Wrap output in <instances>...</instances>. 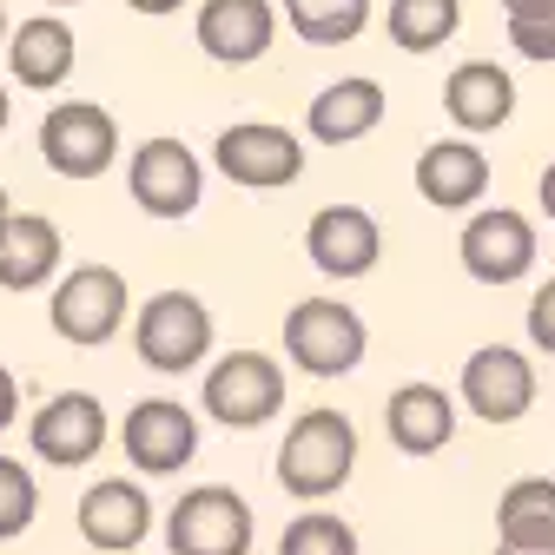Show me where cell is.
I'll use <instances>...</instances> for the list:
<instances>
[{"instance_id":"15","label":"cell","mask_w":555,"mask_h":555,"mask_svg":"<svg viewBox=\"0 0 555 555\" xmlns=\"http://www.w3.org/2000/svg\"><path fill=\"white\" fill-rule=\"evenodd\" d=\"M74 522H80L87 548H100V555H132L139 542L153 535V496L139 490L132 476H100L93 490L80 496Z\"/></svg>"},{"instance_id":"30","label":"cell","mask_w":555,"mask_h":555,"mask_svg":"<svg viewBox=\"0 0 555 555\" xmlns=\"http://www.w3.org/2000/svg\"><path fill=\"white\" fill-rule=\"evenodd\" d=\"M14 416H21V384H14V371L0 364V437L14 430Z\"/></svg>"},{"instance_id":"2","label":"cell","mask_w":555,"mask_h":555,"mask_svg":"<svg viewBox=\"0 0 555 555\" xmlns=\"http://www.w3.org/2000/svg\"><path fill=\"white\" fill-rule=\"evenodd\" d=\"M132 351L146 371L159 377H185L212 358V311H205L198 292H159L139 305L132 318Z\"/></svg>"},{"instance_id":"27","label":"cell","mask_w":555,"mask_h":555,"mask_svg":"<svg viewBox=\"0 0 555 555\" xmlns=\"http://www.w3.org/2000/svg\"><path fill=\"white\" fill-rule=\"evenodd\" d=\"M509 47L535 66H555V0H503Z\"/></svg>"},{"instance_id":"6","label":"cell","mask_w":555,"mask_h":555,"mask_svg":"<svg viewBox=\"0 0 555 555\" xmlns=\"http://www.w3.org/2000/svg\"><path fill=\"white\" fill-rule=\"evenodd\" d=\"M198 403L225 430H258V424H271V416L285 410V371H278V358H264V351H232V358H219L205 371Z\"/></svg>"},{"instance_id":"22","label":"cell","mask_w":555,"mask_h":555,"mask_svg":"<svg viewBox=\"0 0 555 555\" xmlns=\"http://www.w3.org/2000/svg\"><path fill=\"white\" fill-rule=\"evenodd\" d=\"M0 47H8V74L21 87H34V93H47V87H60L74 74V27L53 21V14L21 21V34H8Z\"/></svg>"},{"instance_id":"16","label":"cell","mask_w":555,"mask_h":555,"mask_svg":"<svg viewBox=\"0 0 555 555\" xmlns=\"http://www.w3.org/2000/svg\"><path fill=\"white\" fill-rule=\"evenodd\" d=\"M192 34H198V53L205 60L251 66L278 40V0H205L198 21H192Z\"/></svg>"},{"instance_id":"5","label":"cell","mask_w":555,"mask_h":555,"mask_svg":"<svg viewBox=\"0 0 555 555\" xmlns=\"http://www.w3.org/2000/svg\"><path fill=\"white\" fill-rule=\"evenodd\" d=\"M251 535H258V516L225 482L179 496L166 516V555H251Z\"/></svg>"},{"instance_id":"29","label":"cell","mask_w":555,"mask_h":555,"mask_svg":"<svg viewBox=\"0 0 555 555\" xmlns=\"http://www.w3.org/2000/svg\"><path fill=\"white\" fill-rule=\"evenodd\" d=\"M529 344H535V351L542 358H555V278H548V285H535V298H529Z\"/></svg>"},{"instance_id":"28","label":"cell","mask_w":555,"mask_h":555,"mask_svg":"<svg viewBox=\"0 0 555 555\" xmlns=\"http://www.w3.org/2000/svg\"><path fill=\"white\" fill-rule=\"evenodd\" d=\"M34 516H40V482H34V469L14 463V456H0V542L27 535Z\"/></svg>"},{"instance_id":"37","label":"cell","mask_w":555,"mask_h":555,"mask_svg":"<svg viewBox=\"0 0 555 555\" xmlns=\"http://www.w3.org/2000/svg\"><path fill=\"white\" fill-rule=\"evenodd\" d=\"M47 8H80V0H47Z\"/></svg>"},{"instance_id":"8","label":"cell","mask_w":555,"mask_h":555,"mask_svg":"<svg viewBox=\"0 0 555 555\" xmlns=\"http://www.w3.org/2000/svg\"><path fill=\"white\" fill-rule=\"evenodd\" d=\"M40 159L60 179H100L119 159V119L100 100H66L40 119Z\"/></svg>"},{"instance_id":"18","label":"cell","mask_w":555,"mask_h":555,"mask_svg":"<svg viewBox=\"0 0 555 555\" xmlns=\"http://www.w3.org/2000/svg\"><path fill=\"white\" fill-rule=\"evenodd\" d=\"M416 192L437 212H469V205L490 192V159H482L476 139H430L416 153Z\"/></svg>"},{"instance_id":"33","label":"cell","mask_w":555,"mask_h":555,"mask_svg":"<svg viewBox=\"0 0 555 555\" xmlns=\"http://www.w3.org/2000/svg\"><path fill=\"white\" fill-rule=\"evenodd\" d=\"M496 555H555V548H509V542H496Z\"/></svg>"},{"instance_id":"36","label":"cell","mask_w":555,"mask_h":555,"mask_svg":"<svg viewBox=\"0 0 555 555\" xmlns=\"http://www.w3.org/2000/svg\"><path fill=\"white\" fill-rule=\"evenodd\" d=\"M0 40H8V0H0Z\"/></svg>"},{"instance_id":"21","label":"cell","mask_w":555,"mask_h":555,"mask_svg":"<svg viewBox=\"0 0 555 555\" xmlns=\"http://www.w3.org/2000/svg\"><path fill=\"white\" fill-rule=\"evenodd\" d=\"M60 271V225L40 212H8L0 225V292H40Z\"/></svg>"},{"instance_id":"3","label":"cell","mask_w":555,"mask_h":555,"mask_svg":"<svg viewBox=\"0 0 555 555\" xmlns=\"http://www.w3.org/2000/svg\"><path fill=\"white\" fill-rule=\"evenodd\" d=\"M364 351H371V331L344 298H298L285 311V358L305 377H351Z\"/></svg>"},{"instance_id":"32","label":"cell","mask_w":555,"mask_h":555,"mask_svg":"<svg viewBox=\"0 0 555 555\" xmlns=\"http://www.w3.org/2000/svg\"><path fill=\"white\" fill-rule=\"evenodd\" d=\"M126 8H132V14H153V21H159V14H179L185 0H126Z\"/></svg>"},{"instance_id":"23","label":"cell","mask_w":555,"mask_h":555,"mask_svg":"<svg viewBox=\"0 0 555 555\" xmlns=\"http://www.w3.org/2000/svg\"><path fill=\"white\" fill-rule=\"evenodd\" d=\"M496 542L555 548V476H516L496 503Z\"/></svg>"},{"instance_id":"35","label":"cell","mask_w":555,"mask_h":555,"mask_svg":"<svg viewBox=\"0 0 555 555\" xmlns=\"http://www.w3.org/2000/svg\"><path fill=\"white\" fill-rule=\"evenodd\" d=\"M8 212H14V205H8V185H0V225H8Z\"/></svg>"},{"instance_id":"7","label":"cell","mask_w":555,"mask_h":555,"mask_svg":"<svg viewBox=\"0 0 555 555\" xmlns=\"http://www.w3.org/2000/svg\"><path fill=\"white\" fill-rule=\"evenodd\" d=\"M47 324H53V337L80 344V351L119 337V324H126V278L113 264H74L53 285V298H47Z\"/></svg>"},{"instance_id":"12","label":"cell","mask_w":555,"mask_h":555,"mask_svg":"<svg viewBox=\"0 0 555 555\" xmlns=\"http://www.w3.org/2000/svg\"><path fill=\"white\" fill-rule=\"evenodd\" d=\"M27 443L40 463L53 469H80L106 450V403L93 390H60L34 410V424H27Z\"/></svg>"},{"instance_id":"25","label":"cell","mask_w":555,"mask_h":555,"mask_svg":"<svg viewBox=\"0 0 555 555\" xmlns=\"http://www.w3.org/2000/svg\"><path fill=\"white\" fill-rule=\"evenodd\" d=\"M390 47L403 53H437L463 27V0H390Z\"/></svg>"},{"instance_id":"9","label":"cell","mask_w":555,"mask_h":555,"mask_svg":"<svg viewBox=\"0 0 555 555\" xmlns=\"http://www.w3.org/2000/svg\"><path fill=\"white\" fill-rule=\"evenodd\" d=\"M456 258L476 285H516L535 271V225L516 205H482L469 212V225L456 232Z\"/></svg>"},{"instance_id":"1","label":"cell","mask_w":555,"mask_h":555,"mask_svg":"<svg viewBox=\"0 0 555 555\" xmlns=\"http://www.w3.org/2000/svg\"><path fill=\"white\" fill-rule=\"evenodd\" d=\"M358 469V424L344 410H305L278 443V490L298 503L337 496Z\"/></svg>"},{"instance_id":"11","label":"cell","mask_w":555,"mask_h":555,"mask_svg":"<svg viewBox=\"0 0 555 555\" xmlns=\"http://www.w3.org/2000/svg\"><path fill=\"white\" fill-rule=\"evenodd\" d=\"M212 166H219L232 185H245V192H278V185H298V179H305V146H298L285 126L245 119V126H225V132H219Z\"/></svg>"},{"instance_id":"4","label":"cell","mask_w":555,"mask_h":555,"mask_svg":"<svg viewBox=\"0 0 555 555\" xmlns=\"http://www.w3.org/2000/svg\"><path fill=\"white\" fill-rule=\"evenodd\" d=\"M126 192L146 219H192L205 198V166L185 139H139L126 159Z\"/></svg>"},{"instance_id":"10","label":"cell","mask_w":555,"mask_h":555,"mask_svg":"<svg viewBox=\"0 0 555 555\" xmlns=\"http://www.w3.org/2000/svg\"><path fill=\"white\" fill-rule=\"evenodd\" d=\"M456 390H463L469 416L503 430V424H522L535 410V364H529V351H516V344H482V351H469Z\"/></svg>"},{"instance_id":"24","label":"cell","mask_w":555,"mask_h":555,"mask_svg":"<svg viewBox=\"0 0 555 555\" xmlns=\"http://www.w3.org/2000/svg\"><path fill=\"white\" fill-rule=\"evenodd\" d=\"M305 47H351L371 27V0H278Z\"/></svg>"},{"instance_id":"19","label":"cell","mask_w":555,"mask_h":555,"mask_svg":"<svg viewBox=\"0 0 555 555\" xmlns=\"http://www.w3.org/2000/svg\"><path fill=\"white\" fill-rule=\"evenodd\" d=\"M384 430H390V443H397L403 456H437V450L456 437V403H450V390H437V384H403V390H390V403H384Z\"/></svg>"},{"instance_id":"14","label":"cell","mask_w":555,"mask_h":555,"mask_svg":"<svg viewBox=\"0 0 555 555\" xmlns=\"http://www.w3.org/2000/svg\"><path fill=\"white\" fill-rule=\"evenodd\" d=\"M305 251L324 278L351 285V278H371L377 258H384V225L364 212V205H324L311 212V232H305Z\"/></svg>"},{"instance_id":"31","label":"cell","mask_w":555,"mask_h":555,"mask_svg":"<svg viewBox=\"0 0 555 555\" xmlns=\"http://www.w3.org/2000/svg\"><path fill=\"white\" fill-rule=\"evenodd\" d=\"M535 205L548 212V225H555V159L542 166V179H535Z\"/></svg>"},{"instance_id":"13","label":"cell","mask_w":555,"mask_h":555,"mask_svg":"<svg viewBox=\"0 0 555 555\" xmlns=\"http://www.w3.org/2000/svg\"><path fill=\"white\" fill-rule=\"evenodd\" d=\"M198 456V416L179 397H146L126 410V463L139 476H179Z\"/></svg>"},{"instance_id":"17","label":"cell","mask_w":555,"mask_h":555,"mask_svg":"<svg viewBox=\"0 0 555 555\" xmlns=\"http://www.w3.org/2000/svg\"><path fill=\"white\" fill-rule=\"evenodd\" d=\"M443 113L469 139L503 132L516 119V74H509V66H496V60H463L456 74L443 80Z\"/></svg>"},{"instance_id":"26","label":"cell","mask_w":555,"mask_h":555,"mask_svg":"<svg viewBox=\"0 0 555 555\" xmlns=\"http://www.w3.org/2000/svg\"><path fill=\"white\" fill-rule=\"evenodd\" d=\"M278 555H358V529L344 516H331V509H305V516L285 522Z\"/></svg>"},{"instance_id":"34","label":"cell","mask_w":555,"mask_h":555,"mask_svg":"<svg viewBox=\"0 0 555 555\" xmlns=\"http://www.w3.org/2000/svg\"><path fill=\"white\" fill-rule=\"evenodd\" d=\"M8 113H14V100H8V87H0V132H8Z\"/></svg>"},{"instance_id":"20","label":"cell","mask_w":555,"mask_h":555,"mask_svg":"<svg viewBox=\"0 0 555 555\" xmlns=\"http://www.w3.org/2000/svg\"><path fill=\"white\" fill-rule=\"evenodd\" d=\"M384 87L371 80V74H351V80H337V87H324L318 100H311V113H305V126H311V139H324V146H358L364 132H377L384 126Z\"/></svg>"}]
</instances>
